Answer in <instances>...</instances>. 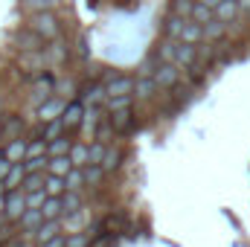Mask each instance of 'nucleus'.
Returning <instances> with one entry per match:
<instances>
[{
    "label": "nucleus",
    "mask_w": 250,
    "mask_h": 247,
    "mask_svg": "<svg viewBox=\"0 0 250 247\" xmlns=\"http://www.w3.org/2000/svg\"><path fill=\"white\" fill-rule=\"evenodd\" d=\"M29 29H35V32H38L41 38H47V41H56L59 32H62L59 18H56L53 12H32V15H29Z\"/></svg>",
    "instance_id": "f257e3e1"
},
{
    "label": "nucleus",
    "mask_w": 250,
    "mask_h": 247,
    "mask_svg": "<svg viewBox=\"0 0 250 247\" xmlns=\"http://www.w3.org/2000/svg\"><path fill=\"white\" fill-rule=\"evenodd\" d=\"M154 82H157L160 90H172V87H178V82H181V67H178V64L163 62L157 70H154Z\"/></svg>",
    "instance_id": "f03ea898"
},
{
    "label": "nucleus",
    "mask_w": 250,
    "mask_h": 247,
    "mask_svg": "<svg viewBox=\"0 0 250 247\" xmlns=\"http://www.w3.org/2000/svg\"><path fill=\"white\" fill-rule=\"evenodd\" d=\"M6 218H12V221H18L26 209H29V204H26V192L23 189H12V192H6Z\"/></svg>",
    "instance_id": "7ed1b4c3"
},
{
    "label": "nucleus",
    "mask_w": 250,
    "mask_h": 247,
    "mask_svg": "<svg viewBox=\"0 0 250 247\" xmlns=\"http://www.w3.org/2000/svg\"><path fill=\"white\" fill-rule=\"evenodd\" d=\"M105 93H108V99H117V96H134V79H131V76H120V73H114V76L105 82Z\"/></svg>",
    "instance_id": "20e7f679"
},
{
    "label": "nucleus",
    "mask_w": 250,
    "mask_h": 247,
    "mask_svg": "<svg viewBox=\"0 0 250 247\" xmlns=\"http://www.w3.org/2000/svg\"><path fill=\"white\" fill-rule=\"evenodd\" d=\"M64 99H59V96H50V99H44L38 108H35V117L41 120V123H53V120H59L64 111Z\"/></svg>",
    "instance_id": "39448f33"
},
{
    "label": "nucleus",
    "mask_w": 250,
    "mask_h": 247,
    "mask_svg": "<svg viewBox=\"0 0 250 247\" xmlns=\"http://www.w3.org/2000/svg\"><path fill=\"white\" fill-rule=\"evenodd\" d=\"M18 44H21V50L23 53H38V50H47V38H41L35 29H21L18 32Z\"/></svg>",
    "instance_id": "423d86ee"
},
{
    "label": "nucleus",
    "mask_w": 250,
    "mask_h": 247,
    "mask_svg": "<svg viewBox=\"0 0 250 247\" xmlns=\"http://www.w3.org/2000/svg\"><path fill=\"white\" fill-rule=\"evenodd\" d=\"M82 117H84V102L76 99V102H67L62 111V123L67 125V131H76L82 125Z\"/></svg>",
    "instance_id": "0eeeda50"
},
{
    "label": "nucleus",
    "mask_w": 250,
    "mask_h": 247,
    "mask_svg": "<svg viewBox=\"0 0 250 247\" xmlns=\"http://www.w3.org/2000/svg\"><path fill=\"white\" fill-rule=\"evenodd\" d=\"M157 82H154V76H137V82H134V99H140V102H148V99H154L157 96Z\"/></svg>",
    "instance_id": "6e6552de"
},
{
    "label": "nucleus",
    "mask_w": 250,
    "mask_h": 247,
    "mask_svg": "<svg viewBox=\"0 0 250 247\" xmlns=\"http://www.w3.org/2000/svg\"><path fill=\"white\" fill-rule=\"evenodd\" d=\"M195 62H198V44H184V41H178L175 64H178L181 70H189V67H195Z\"/></svg>",
    "instance_id": "1a4fd4ad"
},
{
    "label": "nucleus",
    "mask_w": 250,
    "mask_h": 247,
    "mask_svg": "<svg viewBox=\"0 0 250 247\" xmlns=\"http://www.w3.org/2000/svg\"><path fill=\"white\" fill-rule=\"evenodd\" d=\"M111 125H114V131L117 134H128L131 128H134V111L131 108H120V111H111Z\"/></svg>",
    "instance_id": "9d476101"
},
{
    "label": "nucleus",
    "mask_w": 250,
    "mask_h": 247,
    "mask_svg": "<svg viewBox=\"0 0 250 247\" xmlns=\"http://www.w3.org/2000/svg\"><path fill=\"white\" fill-rule=\"evenodd\" d=\"M189 18H181V15H166L163 18V35L166 38H175V41H181V35H184V26H187Z\"/></svg>",
    "instance_id": "9b49d317"
},
{
    "label": "nucleus",
    "mask_w": 250,
    "mask_h": 247,
    "mask_svg": "<svg viewBox=\"0 0 250 247\" xmlns=\"http://www.w3.org/2000/svg\"><path fill=\"white\" fill-rule=\"evenodd\" d=\"M26 145H29V143H26L23 137H12V140L6 143L3 154H6L12 163H23V160H26Z\"/></svg>",
    "instance_id": "f8f14e48"
},
{
    "label": "nucleus",
    "mask_w": 250,
    "mask_h": 247,
    "mask_svg": "<svg viewBox=\"0 0 250 247\" xmlns=\"http://www.w3.org/2000/svg\"><path fill=\"white\" fill-rule=\"evenodd\" d=\"M59 233H62V218H53V221H41V227L35 230V242H38V245H44V242L56 239Z\"/></svg>",
    "instance_id": "ddd939ff"
},
{
    "label": "nucleus",
    "mask_w": 250,
    "mask_h": 247,
    "mask_svg": "<svg viewBox=\"0 0 250 247\" xmlns=\"http://www.w3.org/2000/svg\"><path fill=\"white\" fill-rule=\"evenodd\" d=\"M99 123H102V117H99V108L96 105H87L84 108V117H82V131L84 134H90V137H96V128H99Z\"/></svg>",
    "instance_id": "4468645a"
},
{
    "label": "nucleus",
    "mask_w": 250,
    "mask_h": 247,
    "mask_svg": "<svg viewBox=\"0 0 250 247\" xmlns=\"http://www.w3.org/2000/svg\"><path fill=\"white\" fill-rule=\"evenodd\" d=\"M23 178H26V166H23V163H12L9 175L3 178V189H6V192H12V189H21Z\"/></svg>",
    "instance_id": "2eb2a0df"
},
{
    "label": "nucleus",
    "mask_w": 250,
    "mask_h": 247,
    "mask_svg": "<svg viewBox=\"0 0 250 247\" xmlns=\"http://www.w3.org/2000/svg\"><path fill=\"white\" fill-rule=\"evenodd\" d=\"M53 76H38V82H35V90H32V99H35V105H41L44 99H50L53 96Z\"/></svg>",
    "instance_id": "dca6fc26"
},
{
    "label": "nucleus",
    "mask_w": 250,
    "mask_h": 247,
    "mask_svg": "<svg viewBox=\"0 0 250 247\" xmlns=\"http://www.w3.org/2000/svg\"><path fill=\"white\" fill-rule=\"evenodd\" d=\"M181 41H184V44H201V41H204V23H198V21H192V18H189L187 26H184Z\"/></svg>",
    "instance_id": "f3484780"
},
{
    "label": "nucleus",
    "mask_w": 250,
    "mask_h": 247,
    "mask_svg": "<svg viewBox=\"0 0 250 247\" xmlns=\"http://www.w3.org/2000/svg\"><path fill=\"white\" fill-rule=\"evenodd\" d=\"M70 169H73V160H70V154L50 157V163H47V172H50V175H59V178H67V175H70Z\"/></svg>",
    "instance_id": "a211bd4d"
},
{
    "label": "nucleus",
    "mask_w": 250,
    "mask_h": 247,
    "mask_svg": "<svg viewBox=\"0 0 250 247\" xmlns=\"http://www.w3.org/2000/svg\"><path fill=\"white\" fill-rule=\"evenodd\" d=\"M41 212H44V221H53V218H62V215H64L62 195H50V198L44 201V206H41Z\"/></svg>",
    "instance_id": "6ab92c4d"
},
{
    "label": "nucleus",
    "mask_w": 250,
    "mask_h": 247,
    "mask_svg": "<svg viewBox=\"0 0 250 247\" xmlns=\"http://www.w3.org/2000/svg\"><path fill=\"white\" fill-rule=\"evenodd\" d=\"M239 12H242V9H239V0H221V3L215 6V18L224 21V23H230Z\"/></svg>",
    "instance_id": "aec40b11"
},
{
    "label": "nucleus",
    "mask_w": 250,
    "mask_h": 247,
    "mask_svg": "<svg viewBox=\"0 0 250 247\" xmlns=\"http://www.w3.org/2000/svg\"><path fill=\"white\" fill-rule=\"evenodd\" d=\"M154 53L160 56V62L175 64V56H178V41H175V38H163V41L154 47Z\"/></svg>",
    "instance_id": "412c9836"
},
{
    "label": "nucleus",
    "mask_w": 250,
    "mask_h": 247,
    "mask_svg": "<svg viewBox=\"0 0 250 247\" xmlns=\"http://www.w3.org/2000/svg\"><path fill=\"white\" fill-rule=\"evenodd\" d=\"M18 221H21V227H23V230L35 233V230L41 227V221H44V212H41V209H32V206H29V209H26V212H23V215H21Z\"/></svg>",
    "instance_id": "4be33fe9"
},
{
    "label": "nucleus",
    "mask_w": 250,
    "mask_h": 247,
    "mask_svg": "<svg viewBox=\"0 0 250 247\" xmlns=\"http://www.w3.org/2000/svg\"><path fill=\"white\" fill-rule=\"evenodd\" d=\"M224 32H227V23L218 21V18H212L209 23H204V41H218V38H224Z\"/></svg>",
    "instance_id": "5701e85b"
},
{
    "label": "nucleus",
    "mask_w": 250,
    "mask_h": 247,
    "mask_svg": "<svg viewBox=\"0 0 250 247\" xmlns=\"http://www.w3.org/2000/svg\"><path fill=\"white\" fill-rule=\"evenodd\" d=\"M70 148H73V140H67V134H64V137H56V140H50V143H47V154H50V157L70 154Z\"/></svg>",
    "instance_id": "b1692460"
},
{
    "label": "nucleus",
    "mask_w": 250,
    "mask_h": 247,
    "mask_svg": "<svg viewBox=\"0 0 250 247\" xmlns=\"http://www.w3.org/2000/svg\"><path fill=\"white\" fill-rule=\"evenodd\" d=\"M105 175H108V172H105L99 163H87V166H84V184L87 186H99L105 181Z\"/></svg>",
    "instance_id": "393cba45"
},
{
    "label": "nucleus",
    "mask_w": 250,
    "mask_h": 247,
    "mask_svg": "<svg viewBox=\"0 0 250 247\" xmlns=\"http://www.w3.org/2000/svg\"><path fill=\"white\" fill-rule=\"evenodd\" d=\"M67 134V125L62 123V117L59 120H53V123H44V131H41V137L50 143V140H56V137H64Z\"/></svg>",
    "instance_id": "a878e982"
},
{
    "label": "nucleus",
    "mask_w": 250,
    "mask_h": 247,
    "mask_svg": "<svg viewBox=\"0 0 250 247\" xmlns=\"http://www.w3.org/2000/svg\"><path fill=\"white\" fill-rule=\"evenodd\" d=\"M212 18H215V9H209L207 3L195 0V6H192V21H198V23H209Z\"/></svg>",
    "instance_id": "bb28decb"
},
{
    "label": "nucleus",
    "mask_w": 250,
    "mask_h": 247,
    "mask_svg": "<svg viewBox=\"0 0 250 247\" xmlns=\"http://www.w3.org/2000/svg\"><path fill=\"white\" fill-rule=\"evenodd\" d=\"M21 6L32 15V12H53L59 6V0H21Z\"/></svg>",
    "instance_id": "cd10ccee"
},
{
    "label": "nucleus",
    "mask_w": 250,
    "mask_h": 247,
    "mask_svg": "<svg viewBox=\"0 0 250 247\" xmlns=\"http://www.w3.org/2000/svg\"><path fill=\"white\" fill-rule=\"evenodd\" d=\"M44 189H47V195H64V192H67V181L59 178V175H50V172H47V178H44Z\"/></svg>",
    "instance_id": "c85d7f7f"
},
{
    "label": "nucleus",
    "mask_w": 250,
    "mask_h": 247,
    "mask_svg": "<svg viewBox=\"0 0 250 247\" xmlns=\"http://www.w3.org/2000/svg\"><path fill=\"white\" fill-rule=\"evenodd\" d=\"M70 160H73V166L84 169V166H87V145H84V143H73V148H70Z\"/></svg>",
    "instance_id": "c756f323"
},
{
    "label": "nucleus",
    "mask_w": 250,
    "mask_h": 247,
    "mask_svg": "<svg viewBox=\"0 0 250 247\" xmlns=\"http://www.w3.org/2000/svg\"><path fill=\"white\" fill-rule=\"evenodd\" d=\"M64 181H67V192H79V189L84 186V169L73 166V169H70V175H67Z\"/></svg>",
    "instance_id": "7c9ffc66"
},
{
    "label": "nucleus",
    "mask_w": 250,
    "mask_h": 247,
    "mask_svg": "<svg viewBox=\"0 0 250 247\" xmlns=\"http://www.w3.org/2000/svg\"><path fill=\"white\" fill-rule=\"evenodd\" d=\"M23 192H35V189H44V172H26L23 184H21Z\"/></svg>",
    "instance_id": "2f4dec72"
},
{
    "label": "nucleus",
    "mask_w": 250,
    "mask_h": 247,
    "mask_svg": "<svg viewBox=\"0 0 250 247\" xmlns=\"http://www.w3.org/2000/svg\"><path fill=\"white\" fill-rule=\"evenodd\" d=\"M62 206H64V215L79 212V209H82V198H79V192H64L62 195Z\"/></svg>",
    "instance_id": "473e14b6"
},
{
    "label": "nucleus",
    "mask_w": 250,
    "mask_h": 247,
    "mask_svg": "<svg viewBox=\"0 0 250 247\" xmlns=\"http://www.w3.org/2000/svg\"><path fill=\"white\" fill-rule=\"evenodd\" d=\"M120 160H123V151H120V148H111V145H108V154H105V160H102V169H105V172L111 175L114 169H120Z\"/></svg>",
    "instance_id": "72a5a7b5"
},
{
    "label": "nucleus",
    "mask_w": 250,
    "mask_h": 247,
    "mask_svg": "<svg viewBox=\"0 0 250 247\" xmlns=\"http://www.w3.org/2000/svg\"><path fill=\"white\" fill-rule=\"evenodd\" d=\"M105 154H108V145H105V143H93V145H87V163H99V166H102Z\"/></svg>",
    "instance_id": "f704fd0d"
},
{
    "label": "nucleus",
    "mask_w": 250,
    "mask_h": 247,
    "mask_svg": "<svg viewBox=\"0 0 250 247\" xmlns=\"http://www.w3.org/2000/svg\"><path fill=\"white\" fill-rule=\"evenodd\" d=\"M67 247H93V236H90V230L84 233H73V236H67Z\"/></svg>",
    "instance_id": "c9c22d12"
},
{
    "label": "nucleus",
    "mask_w": 250,
    "mask_h": 247,
    "mask_svg": "<svg viewBox=\"0 0 250 247\" xmlns=\"http://www.w3.org/2000/svg\"><path fill=\"white\" fill-rule=\"evenodd\" d=\"M160 56H157V53H151V56H148V59H143V64H140V76H154V70H157V67H160Z\"/></svg>",
    "instance_id": "e433bc0d"
},
{
    "label": "nucleus",
    "mask_w": 250,
    "mask_h": 247,
    "mask_svg": "<svg viewBox=\"0 0 250 247\" xmlns=\"http://www.w3.org/2000/svg\"><path fill=\"white\" fill-rule=\"evenodd\" d=\"M114 134H117V131H114V125H111V120H108V117H105V120H102V123H99V128H96V140H99V143H105V145H108V140H111V137H114Z\"/></svg>",
    "instance_id": "4c0bfd02"
},
{
    "label": "nucleus",
    "mask_w": 250,
    "mask_h": 247,
    "mask_svg": "<svg viewBox=\"0 0 250 247\" xmlns=\"http://www.w3.org/2000/svg\"><path fill=\"white\" fill-rule=\"evenodd\" d=\"M41 154H47V140H44V137H38V140H32V143L26 145V160H29V157H41Z\"/></svg>",
    "instance_id": "58836bf2"
},
{
    "label": "nucleus",
    "mask_w": 250,
    "mask_h": 247,
    "mask_svg": "<svg viewBox=\"0 0 250 247\" xmlns=\"http://www.w3.org/2000/svg\"><path fill=\"white\" fill-rule=\"evenodd\" d=\"M47 163H50V154H41V157H29V160H23L26 172H44Z\"/></svg>",
    "instance_id": "ea45409f"
},
{
    "label": "nucleus",
    "mask_w": 250,
    "mask_h": 247,
    "mask_svg": "<svg viewBox=\"0 0 250 247\" xmlns=\"http://www.w3.org/2000/svg\"><path fill=\"white\" fill-rule=\"evenodd\" d=\"M47 198H50V195H47V189H35V192H26V204H29L32 209H41Z\"/></svg>",
    "instance_id": "a19ab883"
},
{
    "label": "nucleus",
    "mask_w": 250,
    "mask_h": 247,
    "mask_svg": "<svg viewBox=\"0 0 250 247\" xmlns=\"http://www.w3.org/2000/svg\"><path fill=\"white\" fill-rule=\"evenodd\" d=\"M134 96H117V99H108V111H120V108H131Z\"/></svg>",
    "instance_id": "79ce46f5"
},
{
    "label": "nucleus",
    "mask_w": 250,
    "mask_h": 247,
    "mask_svg": "<svg viewBox=\"0 0 250 247\" xmlns=\"http://www.w3.org/2000/svg\"><path fill=\"white\" fill-rule=\"evenodd\" d=\"M9 169H12V160H9V157H6V154L0 151V181H3L6 175H9Z\"/></svg>",
    "instance_id": "37998d69"
},
{
    "label": "nucleus",
    "mask_w": 250,
    "mask_h": 247,
    "mask_svg": "<svg viewBox=\"0 0 250 247\" xmlns=\"http://www.w3.org/2000/svg\"><path fill=\"white\" fill-rule=\"evenodd\" d=\"M38 247H67V236H56V239H50V242H44V245H38Z\"/></svg>",
    "instance_id": "c03bdc74"
},
{
    "label": "nucleus",
    "mask_w": 250,
    "mask_h": 247,
    "mask_svg": "<svg viewBox=\"0 0 250 247\" xmlns=\"http://www.w3.org/2000/svg\"><path fill=\"white\" fill-rule=\"evenodd\" d=\"M79 56H82V59H84V62H87V59H90V47H87V38H84V35H82V38H79Z\"/></svg>",
    "instance_id": "a18cd8bd"
},
{
    "label": "nucleus",
    "mask_w": 250,
    "mask_h": 247,
    "mask_svg": "<svg viewBox=\"0 0 250 247\" xmlns=\"http://www.w3.org/2000/svg\"><path fill=\"white\" fill-rule=\"evenodd\" d=\"M239 9L242 12H250V0H239Z\"/></svg>",
    "instance_id": "49530a36"
},
{
    "label": "nucleus",
    "mask_w": 250,
    "mask_h": 247,
    "mask_svg": "<svg viewBox=\"0 0 250 247\" xmlns=\"http://www.w3.org/2000/svg\"><path fill=\"white\" fill-rule=\"evenodd\" d=\"M201 3H207V6H209V9H215V6H218V3H221V0H201Z\"/></svg>",
    "instance_id": "de8ad7c7"
},
{
    "label": "nucleus",
    "mask_w": 250,
    "mask_h": 247,
    "mask_svg": "<svg viewBox=\"0 0 250 247\" xmlns=\"http://www.w3.org/2000/svg\"><path fill=\"white\" fill-rule=\"evenodd\" d=\"M0 143H3V131H0Z\"/></svg>",
    "instance_id": "09e8293b"
},
{
    "label": "nucleus",
    "mask_w": 250,
    "mask_h": 247,
    "mask_svg": "<svg viewBox=\"0 0 250 247\" xmlns=\"http://www.w3.org/2000/svg\"><path fill=\"white\" fill-rule=\"evenodd\" d=\"M0 120H3V114H0Z\"/></svg>",
    "instance_id": "8fccbe9b"
}]
</instances>
